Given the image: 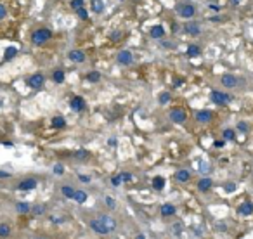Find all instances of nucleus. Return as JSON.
Segmentation results:
<instances>
[{
  "instance_id": "obj_12",
  "label": "nucleus",
  "mask_w": 253,
  "mask_h": 239,
  "mask_svg": "<svg viewBox=\"0 0 253 239\" xmlns=\"http://www.w3.org/2000/svg\"><path fill=\"white\" fill-rule=\"evenodd\" d=\"M70 59L71 61H75V63H81V61L85 59V54L81 52V50H71L70 52Z\"/></svg>"
},
{
  "instance_id": "obj_28",
  "label": "nucleus",
  "mask_w": 253,
  "mask_h": 239,
  "mask_svg": "<svg viewBox=\"0 0 253 239\" xmlns=\"http://www.w3.org/2000/svg\"><path fill=\"white\" fill-rule=\"evenodd\" d=\"M187 54L191 56V57H196V56H199V47H196V45H191L187 50Z\"/></svg>"
},
{
  "instance_id": "obj_33",
  "label": "nucleus",
  "mask_w": 253,
  "mask_h": 239,
  "mask_svg": "<svg viewBox=\"0 0 253 239\" xmlns=\"http://www.w3.org/2000/svg\"><path fill=\"white\" fill-rule=\"evenodd\" d=\"M78 11V16L81 17V19H87V11L83 9V7H80V9H76Z\"/></svg>"
},
{
  "instance_id": "obj_8",
  "label": "nucleus",
  "mask_w": 253,
  "mask_h": 239,
  "mask_svg": "<svg viewBox=\"0 0 253 239\" xmlns=\"http://www.w3.org/2000/svg\"><path fill=\"white\" fill-rule=\"evenodd\" d=\"M116 59H118L120 64H130L132 63V54H130L128 50H121V52L116 56Z\"/></svg>"
},
{
  "instance_id": "obj_44",
  "label": "nucleus",
  "mask_w": 253,
  "mask_h": 239,
  "mask_svg": "<svg viewBox=\"0 0 253 239\" xmlns=\"http://www.w3.org/2000/svg\"><path fill=\"white\" fill-rule=\"evenodd\" d=\"M76 156H80V158H83V156H87V153H85V151H78V153H76Z\"/></svg>"
},
{
  "instance_id": "obj_36",
  "label": "nucleus",
  "mask_w": 253,
  "mask_h": 239,
  "mask_svg": "<svg viewBox=\"0 0 253 239\" xmlns=\"http://www.w3.org/2000/svg\"><path fill=\"white\" fill-rule=\"evenodd\" d=\"M160 101H161V102H168V101H170V94H167V92H165V94H161Z\"/></svg>"
},
{
  "instance_id": "obj_41",
  "label": "nucleus",
  "mask_w": 253,
  "mask_h": 239,
  "mask_svg": "<svg viewBox=\"0 0 253 239\" xmlns=\"http://www.w3.org/2000/svg\"><path fill=\"white\" fill-rule=\"evenodd\" d=\"M237 128H239V130H243V132H246V130H248L246 123H239V125H237Z\"/></svg>"
},
{
  "instance_id": "obj_25",
  "label": "nucleus",
  "mask_w": 253,
  "mask_h": 239,
  "mask_svg": "<svg viewBox=\"0 0 253 239\" xmlns=\"http://www.w3.org/2000/svg\"><path fill=\"white\" fill-rule=\"evenodd\" d=\"M17 212L19 213H26V212H30V205L28 203H17Z\"/></svg>"
},
{
  "instance_id": "obj_18",
  "label": "nucleus",
  "mask_w": 253,
  "mask_h": 239,
  "mask_svg": "<svg viewBox=\"0 0 253 239\" xmlns=\"http://www.w3.org/2000/svg\"><path fill=\"white\" fill-rule=\"evenodd\" d=\"M92 9H94V12H103L104 11V2L103 0H92Z\"/></svg>"
},
{
  "instance_id": "obj_1",
  "label": "nucleus",
  "mask_w": 253,
  "mask_h": 239,
  "mask_svg": "<svg viewBox=\"0 0 253 239\" xmlns=\"http://www.w3.org/2000/svg\"><path fill=\"white\" fill-rule=\"evenodd\" d=\"M52 37V33H50V30H47V28H42V30H37V31L31 35V40L35 45H40V43L47 42L49 38Z\"/></svg>"
},
{
  "instance_id": "obj_34",
  "label": "nucleus",
  "mask_w": 253,
  "mask_h": 239,
  "mask_svg": "<svg viewBox=\"0 0 253 239\" xmlns=\"http://www.w3.org/2000/svg\"><path fill=\"white\" fill-rule=\"evenodd\" d=\"M111 184H113V186H120V184H121V175L113 177V179H111Z\"/></svg>"
},
{
  "instance_id": "obj_5",
  "label": "nucleus",
  "mask_w": 253,
  "mask_h": 239,
  "mask_svg": "<svg viewBox=\"0 0 253 239\" xmlns=\"http://www.w3.org/2000/svg\"><path fill=\"white\" fill-rule=\"evenodd\" d=\"M170 118L173 123H184L186 121V113L182 109H172L170 111Z\"/></svg>"
},
{
  "instance_id": "obj_2",
  "label": "nucleus",
  "mask_w": 253,
  "mask_h": 239,
  "mask_svg": "<svg viewBox=\"0 0 253 239\" xmlns=\"http://www.w3.org/2000/svg\"><path fill=\"white\" fill-rule=\"evenodd\" d=\"M90 227H92V230H96L97 234H109V232H111V229L106 225V222H104L101 217L96 218V220H92V222H90Z\"/></svg>"
},
{
  "instance_id": "obj_39",
  "label": "nucleus",
  "mask_w": 253,
  "mask_h": 239,
  "mask_svg": "<svg viewBox=\"0 0 253 239\" xmlns=\"http://www.w3.org/2000/svg\"><path fill=\"white\" fill-rule=\"evenodd\" d=\"M5 14H7L5 7H4V5H0V19H4V17H5Z\"/></svg>"
},
{
  "instance_id": "obj_22",
  "label": "nucleus",
  "mask_w": 253,
  "mask_h": 239,
  "mask_svg": "<svg viewBox=\"0 0 253 239\" xmlns=\"http://www.w3.org/2000/svg\"><path fill=\"white\" fill-rule=\"evenodd\" d=\"M66 125V121H64V118L63 116H56L54 120H52V127L54 128H63Z\"/></svg>"
},
{
  "instance_id": "obj_24",
  "label": "nucleus",
  "mask_w": 253,
  "mask_h": 239,
  "mask_svg": "<svg viewBox=\"0 0 253 239\" xmlns=\"http://www.w3.org/2000/svg\"><path fill=\"white\" fill-rule=\"evenodd\" d=\"M16 54H17V49H16V47H9V49L5 50V59L9 61V59H12L14 56H16Z\"/></svg>"
},
{
  "instance_id": "obj_16",
  "label": "nucleus",
  "mask_w": 253,
  "mask_h": 239,
  "mask_svg": "<svg viewBox=\"0 0 253 239\" xmlns=\"http://www.w3.org/2000/svg\"><path fill=\"white\" fill-rule=\"evenodd\" d=\"M163 35H165L163 26H153V28H151V37H153V38H161Z\"/></svg>"
},
{
  "instance_id": "obj_15",
  "label": "nucleus",
  "mask_w": 253,
  "mask_h": 239,
  "mask_svg": "<svg viewBox=\"0 0 253 239\" xmlns=\"http://www.w3.org/2000/svg\"><path fill=\"white\" fill-rule=\"evenodd\" d=\"M211 187V180L210 179H201V180L198 182V189L199 191H208Z\"/></svg>"
},
{
  "instance_id": "obj_9",
  "label": "nucleus",
  "mask_w": 253,
  "mask_h": 239,
  "mask_svg": "<svg viewBox=\"0 0 253 239\" xmlns=\"http://www.w3.org/2000/svg\"><path fill=\"white\" fill-rule=\"evenodd\" d=\"M85 107V101L81 99V97H73V101H71V109L73 111H81Z\"/></svg>"
},
{
  "instance_id": "obj_14",
  "label": "nucleus",
  "mask_w": 253,
  "mask_h": 239,
  "mask_svg": "<svg viewBox=\"0 0 253 239\" xmlns=\"http://www.w3.org/2000/svg\"><path fill=\"white\" fill-rule=\"evenodd\" d=\"M239 213L241 215H250V213H253V203H250V201L243 203L241 206H239Z\"/></svg>"
},
{
  "instance_id": "obj_6",
  "label": "nucleus",
  "mask_w": 253,
  "mask_h": 239,
  "mask_svg": "<svg viewBox=\"0 0 253 239\" xmlns=\"http://www.w3.org/2000/svg\"><path fill=\"white\" fill-rule=\"evenodd\" d=\"M37 187V180L35 179H26V180H23L19 186H17V189L19 191H31V189H35Z\"/></svg>"
},
{
  "instance_id": "obj_43",
  "label": "nucleus",
  "mask_w": 253,
  "mask_h": 239,
  "mask_svg": "<svg viewBox=\"0 0 253 239\" xmlns=\"http://www.w3.org/2000/svg\"><path fill=\"white\" fill-rule=\"evenodd\" d=\"M111 38H113V40H118V38H120V33H111Z\"/></svg>"
},
{
  "instance_id": "obj_30",
  "label": "nucleus",
  "mask_w": 253,
  "mask_h": 239,
  "mask_svg": "<svg viewBox=\"0 0 253 239\" xmlns=\"http://www.w3.org/2000/svg\"><path fill=\"white\" fill-rule=\"evenodd\" d=\"M71 7H73V9H80V7H83V0H71Z\"/></svg>"
},
{
  "instance_id": "obj_40",
  "label": "nucleus",
  "mask_w": 253,
  "mask_h": 239,
  "mask_svg": "<svg viewBox=\"0 0 253 239\" xmlns=\"http://www.w3.org/2000/svg\"><path fill=\"white\" fill-rule=\"evenodd\" d=\"M33 213H35V215H40V213H43V208L42 206H35L33 208Z\"/></svg>"
},
{
  "instance_id": "obj_47",
  "label": "nucleus",
  "mask_w": 253,
  "mask_h": 239,
  "mask_svg": "<svg viewBox=\"0 0 253 239\" xmlns=\"http://www.w3.org/2000/svg\"><path fill=\"white\" fill-rule=\"evenodd\" d=\"M232 4H234V5H236V4H239V0H231Z\"/></svg>"
},
{
  "instance_id": "obj_37",
  "label": "nucleus",
  "mask_w": 253,
  "mask_h": 239,
  "mask_svg": "<svg viewBox=\"0 0 253 239\" xmlns=\"http://www.w3.org/2000/svg\"><path fill=\"white\" fill-rule=\"evenodd\" d=\"M63 172H64V168H63V166H61V165H56V166H54V173H57V175H61Z\"/></svg>"
},
{
  "instance_id": "obj_23",
  "label": "nucleus",
  "mask_w": 253,
  "mask_h": 239,
  "mask_svg": "<svg viewBox=\"0 0 253 239\" xmlns=\"http://www.w3.org/2000/svg\"><path fill=\"white\" fill-rule=\"evenodd\" d=\"M9 234H11V227L7 223H0V236L2 237H7Z\"/></svg>"
},
{
  "instance_id": "obj_27",
  "label": "nucleus",
  "mask_w": 253,
  "mask_h": 239,
  "mask_svg": "<svg viewBox=\"0 0 253 239\" xmlns=\"http://www.w3.org/2000/svg\"><path fill=\"white\" fill-rule=\"evenodd\" d=\"M63 194H64L66 197H73V194H75V191H73V187H70V186H64V187H63Z\"/></svg>"
},
{
  "instance_id": "obj_13",
  "label": "nucleus",
  "mask_w": 253,
  "mask_h": 239,
  "mask_svg": "<svg viewBox=\"0 0 253 239\" xmlns=\"http://www.w3.org/2000/svg\"><path fill=\"white\" fill-rule=\"evenodd\" d=\"M196 120L201 123H208L211 120V113L210 111H199L198 114H196Z\"/></svg>"
},
{
  "instance_id": "obj_7",
  "label": "nucleus",
  "mask_w": 253,
  "mask_h": 239,
  "mask_svg": "<svg viewBox=\"0 0 253 239\" xmlns=\"http://www.w3.org/2000/svg\"><path fill=\"white\" fill-rule=\"evenodd\" d=\"M28 85L31 87V89H40L43 85V76L42 74H33L31 78L28 80Z\"/></svg>"
},
{
  "instance_id": "obj_26",
  "label": "nucleus",
  "mask_w": 253,
  "mask_h": 239,
  "mask_svg": "<svg viewBox=\"0 0 253 239\" xmlns=\"http://www.w3.org/2000/svg\"><path fill=\"white\" fill-rule=\"evenodd\" d=\"M54 81L56 83H63V81H64V73H63V71H56L54 73Z\"/></svg>"
},
{
  "instance_id": "obj_32",
  "label": "nucleus",
  "mask_w": 253,
  "mask_h": 239,
  "mask_svg": "<svg viewBox=\"0 0 253 239\" xmlns=\"http://www.w3.org/2000/svg\"><path fill=\"white\" fill-rule=\"evenodd\" d=\"M224 189H226V192H234L236 191V186H234V184H226Z\"/></svg>"
},
{
  "instance_id": "obj_35",
  "label": "nucleus",
  "mask_w": 253,
  "mask_h": 239,
  "mask_svg": "<svg viewBox=\"0 0 253 239\" xmlns=\"http://www.w3.org/2000/svg\"><path fill=\"white\" fill-rule=\"evenodd\" d=\"M106 203H108V206L109 208H114V206H116V203H114V199H113V197H106Z\"/></svg>"
},
{
  "instance_id": "obj_46",
  "label": "nucleus",
  "mask_w": 253,
  "mask_h": 239,
  "mask_svg": "<svg viewBox=\"0 0 253 239\" xmlns=\"http://www.w3.org/2000/svg\"><path fill=\"white\" fill-rule=\"evenodd\" d=\"M215 146H217V147H222V146H224V142H222V140H217Z\"/></svg>"
},
{
  "instance_id": "obj_17",
  "label": "nucleus",
  "mask_w": 253,
  "mask_h": 239,
  "mask_svg": "<svg viewBox=\"0 0 253 239\" xmlns=\"http://www.w3.org/2000/svg\"><path fill=\"white\" fill-rule=\"evenodd\" d=\"M175 213V206H172V205H163L161 206V215L163 217H170V215H173Z\"/></svg>"
},
{
  "instance_id": "obj_45",
  "label": "nucleus",
  "mask_w": 253,
  "mask_h": 239,
  "mask_svg": "<svg viewBox=\"0 0 253 239\" xmlns=\"http://www.w3.org/2000/svg\"><path fill=\"white\" fill-rule=\"evenodd\" d=\"M80 180H81V182H89L90 179H89V177H85V175H80Z\"/></svg>"
},
{
  "instance_id": "obj_31",
  "label": "nucleus",
  "mask_w": 253,
  "mask_h": 239,
  "mask_svg": "<svg viewBox=\"0 0 253 239\" xmlns=\"http://www.w3.org/2000/svg\"><path fill=\"white\" fill-rule=\"evenodd\" d=\"M224 139L232 140V139H234V132H232V130H224Z\"/></svg>"
},
{
  "instance_id": "obj_42",
  "label": "nucleus",
  "mask_w": 253,
  "mask_h": 239,
  "mask_svg": "<svg viewBox=\"0 0 253 239\" xmlns=\"http://www.w3.org/2000/svg\"><path fill=\"white\" fill-rule=\"evenodd\" d=\"M7 177H9V173H7V172H2V170H0V179H7Z\"/></svg>"
},
{
  "instance_id": "obj_29",
  "label": "nucleus",
  "mask_w": 253,
  "mask_h": 239,
  "mask_svg": "<svg viewBox=\"0 0 253 239\" xmlns=\"http://www.w3.org/2000/svg\"><path fill=\"white\" fill-rule=\"evenodd\" d=\"M99 78H101V74L97 73V71H92V73L87 74V80H89V81H97Z\"/></svg>"
},
{
  "instance_id": "obj_11",
  "label": "nucleus",
  "mask_w": 253,
  "mask_h": 239,
  "mask_svg": "<svg viewBox=\"0 0 253 239\" xmlns=\"http://www.w3.org/2000/svg\"><path fill=\"white\" fill-rule=\"evenodd\" d=\"M222 83L226 87H236L237 85V80L232 76V74H224L222 76Z\"/></svg>"
},
{
  "instance_id": "obj_21",
  "label": "nucleus",
  "mask_w": 253,
  "mask_h": 239,
  "mask_svg": "<svg viewBox=\"0 0 253 239\" xmlns=\"http://www.w3.org/2000/svg\"><path fill=\"white\" fill-rule=\"evenodd\" d=\"M153 187L154 189H163L165 187V179L163 177H154L153 179Z\"/></svg>"
},
{
  "instance_id": "obj_38",
  "label": "nucleus",
  "mask_w": 253,
  "mask_h": 239,
  "mask_svg": "<svg viewBox=\"0 0 253 239\" xmlns=\"http://www.w3.org/2000/svg\"><path fill=\"white\" fill-rule=\"evenodd\" d=\"M121 180L130 182V180H132V175H130V173H121Z\"/></svg>"
},
{
  "instance_id": "obj_10",
  "label": "nucleus",
  "mask_w": 253,
  "mask_h": 239,
  "mask_svg": "<svg viewBox=\"0 0 253 239\" xmlns=\"http://www.w3.org/2000/svg\"><path fill=\"white\" fill-rule=\"evenodd\" d=\"M184 31L189 33V35H199V26H198V23H187V24L184 26Z\"/></svg>"
},
{
  "instance_id": "obj_3",
  "label": "nucleus",
  "mask_w": 253,
  "mask_h": 239,
  "mask_svg": "<svg viewBox=\"0 0 253 239\" xmlns=\"http://www.w3.org/2000/svg\"><path fill=\"white\" fill-rule=\"evenodd\" d=\"M177 14L182 17H193L194 16V7L189 4H179L177 5Z\"/></svg>"
},
{
  "instance_id": "obj_4",
  "label": "nucleus",
  "mask_w": 253,
  "mask_h": 239,
  "mask_svg": "<svg viewBox=\"0 0 253 239\" xmlns=\"http://www.w3.org/2000/svg\"><path fill=\"white\" fill-rule=\"evenodd\" d=\"M210 99L215 102V104H227V102L231 101V97L227 96V94H224V92H217V90L211 92Z\"/></svg>"
},
{
  "instance_id": "obj_19",
  "label": "nucleus",
  "mask_w": 253,
  "mask_h": 239,
  "mask_svg": "<svg viewBox=\"0 0 253 239\" xmlns=\"http://www.w3.org/2000/svg\"><path fill=\"white\" fill-rule=\"evenodd\" d=\"M73 199H75L76 203H85L87 201V194L83 191H75V194H73Z\"/></svg>"
},
{
  "instance_id": "obj_20",
  "label": "nucleus",
  "mask_w": 253,
  "mask_h": 239,
  "mask_svg": "<svg viewBox=\"0 0 253 239\" xmlns=\"http://www.w3.org/2000/svg\"><path fill=\"white\" fill-rule=\"evenodd\" d=\"M175 179H177L179 182H187L189 180V172L187 170H179L177 175H175Z\"/></svg>"
}]
</instances>
